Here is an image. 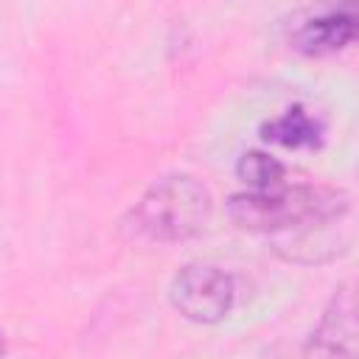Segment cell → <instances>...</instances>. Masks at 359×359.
Masks as SVG:
<instances>
[{"instance_id":"cell-1","label":"cell","mask_w":359,"mask_h":359,"mask_svg":"<svg viewBox=\"0 0 359 359\" xmlns=\"http://www.w3.org/2000/svg\"><path fill=\"white\" fill-rule=\"evenodd\" d=\"M351 213V196L334 185H275L233 194L227 216L247 233H266L278 255L294 264H323L345 252L337 227Z\"/></svg>"},{"instance_id":"cell-2","label":"cell","mask_w":359,"mask_h":359,"mask_svg":"<svg viewBox=\"0 0 359 359\" xmlns=\"http://www.w3.org/2000/svg\"><path fill=\"white\" fill-rule=\"evenodd\" d=\"M213 213L210 191L188 174H168L146 188L129 210V227L157 244H177L199 236Z\"/></svg>"},{"instance_id":"cell-3","label":"cell","mask_w":359,"mask_h":359,"mask_svg":"<svg viewBox=\"0 0 359 359\" xmlns=\"http://www.w3.org/2000/svg\"><path fill=\"white\" fill-rule=\"evenodd\" d=\"M168 300L185 320L213 325L230 314L236 303V283L219 266L188 264L174 275L168 286Z\"/></svg>"},{"instance_id":"cell-4","label":"cell","mask_w":359,"mask_h":359,"mask_svg":"<svg viewBox=\"0 0 359 359\" xmlns=\"http://www.w3.org/2000/svg\"><path fill=\"white\" fill-rule=\"evenodd\" d=\"M356 39V0H331L297 20L289 34L294 50L306 56L337 53Z\"/></svg>"},{"instance_id":"cell-5","label":"cell","mask_w":359,"mask_h":359,"mask_svg":"<svg viewBox=\"0 0 359 359\" xmlns=\"http://www.w3.org/2000/svg\"><path fill=\"white\" fill-rule=\"evenodd\" d=\"M359 351L356 345V300L351 292V283L339 286L334 297L328 300L320 323L309 334L303 353L314 356H353Z\"/></svg>"},{"instance_id":"cell-6","label":"cell","mask_w":359,"mask_h":359,"mask_svg":"<svg viewBox=\"0 0 359 359\" xmlns=\"http://www.w3.org/2000/svg\"><path fill=\"white\" fill-rule=\"evenodd\" d=\"M325 126L320 118L306 112L303 107H292L283 115L266 121L261 126V137L286 149H317L323 143Z\"/></svg>"},{"instance_id":"cell-7","label":"cell","mask_w":359,"mask_h":359,"mask_svg":"<svg viewBox=\"0 0 359 359\" xmlns=\"http://www.w3.org/2000/svg\"><path fill=\"white\" fill-rule=\"evenodd\" d=\"M283 163L266 151H244L236 163V174L252 191H266L283 182Z\"/></svg>"},{"instance_id":"cell-8","label":"cell","mask_w":359,"mask_h":359,"mask_svg":"<svg viewBox=\"0 0 359 359\" xmlns=\"http://www.w3.org/2000/svg\"><path fill=\"white\" fill-rule=\"evenodd\" d=\"M0 353H6V337H3V331H0Z\"/></svg>"}]
</instances>
